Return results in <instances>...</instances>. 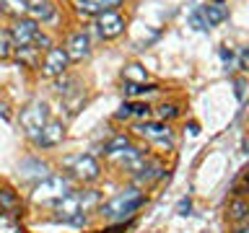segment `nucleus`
Segmentation results:
<instances>
[{"mask_svg":"<svg viewBox=\"0 0 249 233\" xmlns=\"http://www.w3.org/2000/svg\"><path fill=\"white\" fill-rule=\"evenodd\" d=\"M233 85H236V99L241 101V99H244V88H247V83H244V81H236Z\"/></svg>","mask_w":249,"mask_h":233,"instance_id":"nucleus-29","label":"nucleus"},{"mask_svg":"<svg viewBox=\"0 0 249 233\" xmlns=\"http://www.w3.org/2000/svg\"><path fill=\"white\" fill-rule=\"evenodd\" d=\"M236 233H249V225H241V228H239Z\"/></svg>","mask_w":249,"mask_h":233,"instance_id":"nucleus-31","label":"nucleus"},{"mask_svg":"<svg viewBox=\"0 0 249 233\" xmlns=\"http://www.w3.org/2000/svg\"><path fill=\"white\" fill-rule=\"evenodd\" d=\"M70 171H73V176L81 179V182H96L99 174H101V166L93 155H78V158L70 161Z\"/></svg>","mask_w":249,"mask_h":233,"instance_id":"nucleus-9","label":"nucleus"},{"mask_svg":"<svg viewBox=\"0 0 249 233\" xmlns=\"http://www.w3.org/2000/svg\"><path fill=\"white\" fill-rule=\"evenodd\" d=\"M159 176H163L161 163H145V168L140 171V174H135V179L140 184H148V182H153V179H159Z\"/></svg>","mask_w":249,"mask_h":233,"instance_id":"nucleus-21","label":"nucleus"},{"mask_svg":"<svg viewBox=\"0 0 249 233\" xmlns=\"http://www.w3.org/2000/svg\"><path fill=\"white\" fill-rule=\"evenodd\" d=\"M8 34H11L16 47H29V44H34V36L39 34V23L31 21L29 16H23V18H13Z\"/></svg>","mask_w":249,"mask_h":233,"instance_id":"nucleus-7","label":"nucleus"},{"mask_svg":"<svg viewBox=\"0 0 249 233\" xmlns=\"http://www.w3.org/2000/svg\"><path fill=\"white\" fill-rule=\"evenodd\" d=\"M221 60L226 62V65H231V62H233V52L231 50H221Z\"/></svg>","mask_w":249,"mask_h":233,"instance_id":"nucleus-30","label":"nucleus"},{"mask_svg":"<svg viewBox=\"0 0 249 233\" xmlns=\"http://www.w3.org/2000/svg\"><path fill=\"white\" fill-rule=\"evenodd\" d=\"M0 13L11 18H23L26 16V0H0Z\"/></svg>","mask_w":249,"mask_h":233,"instance_id":"nucleus-18","label":"nucleus"},{"mask_svg":"<svg viewBox=\"0 0 249 233\" xmlns=\"http://www.w3.org/2000/svg\"><path fill=\"white\" fill-rule=\"evenodd\" d=\"M229 217H231L233 223H244L247 217H249V202L247 200H231Z\"/></svg>","mask_w":249,"mask_h":233,"instance_id":"nucleus-19","label":"nucleus"},{"mask_svg":"<svg viewBox=\"0 0 249 233\" xmlns=\"http://www.w3.org/2000/svg\"><path fill=\"white\" fill-rule=\"evenodd\" d=\"M226 18H229L226 5L208 3V5H202V8H197V11L192 13V26L205 31V29H213V26H218V23H223Z\"/></svg>","mask_w":249,"mask_h":233,"instance_id":"nucleus-6","label":"nucleus"},{"mask_svg":"<svg viewBox=\"0 0 249 233\" xmlns=\"http://www.w3.org/2000/svg\"><path fill=\"white\" fill-rule=\"evenodd\" d=\"M202 233H208V231H202Z\"/></svg>","mask_w":249,"mask_h":233,"instance_id":"nucleus-32","label":"nucleus"},{"mask_svg":"<svg viewBox=\"0 0 249 233\" xmlns=\"http://www.w3.org/2000/svg\"><path fill=\"white\" fill-rule=\"evenodd\" d=\"M130 145V140L124 137V135H120V137H112L109 143L104 145V153L109 155V153H114V150H122V148H127Z\"/></svg>","mask_w":249,"mask_h":233,"instance_id":"nucleus-25","label":"nucleus"},{"mask_svg":"<svg viewBox=\"0 0 249 233\" xmlns=\"http://www.w3.org/2000/svg\"><path fill=\"white\" fill-rule=\"evenodd\" d=\"M0 213H3V210H0Z\"/></svg>","mask_w":249,"mask_h":233,"instance_id":"nucleus-33","label":"nucleus"},{"mask_svg":"<svg viewBox=\"0 0 249 233\" xmlns=\"http://www.w3.org/2000/svg\"><path fill=\"white\" fill-rule=\"evenodd\" d=\"M148 116L151 114V106L148 104H140V101H135V104H122L120 112H117V119H124V116Z\"/></svg>","mask_w":249,"mask_h":233,"instance_id":"nucleus-20","label":"nucleus"},{"mask_svg":"<svg viewBox=\"0 0 249 233\" xmlns=\"http://www.w3.org/2000/svg\"><path fill=\"white\" fill-rule=\"evenodd\" d=\"M107 158L112 161L114 166H120V168H124V171H130V174H140V171L145 168V163H148L145 153L140 150V148H135V145H127V148H122V150L109 153Z\"/></svg>","mask_w":249,"mask_h":233,"instance_id":"nucleus-5","label":"nucleus"},{"mask_svg":"<svg viewBox=\"0 0 249 233\" xmlns=\"http://www.w3.org/2000/svg\"><path fill=\"white\" fill-rule=\"evenodd\" d=\"M13 57L18 60L21 65H26V67H36V65H39V57H42V52H39L34 44H29V47H16V50H13Z\"/></svg>","mask_w":249,"mask_h":233,"instance_id":"nucleus-16","label":"nucleus"},{"mask_svg":"<svg viewBox=\"0 0 249 233\" xmlns=\"http://www.w3.org/2000/svg\"><path fill=\"white\" fill-rule=\"evenodd\" d=\"M156 114H159V119H174V116H179L182 112H179V106L177 104H161L159 109H156Z\"/></svg>","mask_w":249,"mask_h":233,"instance_id":"nucleus-23","label":"nucleus"},{"mask_svg":"<svg viewBox=\"0 0 249 233\" xmlns=\"http://www.w3.org/2000/svg\"><path fill=\"white\" fill-rule=\"evenodd\" d=\"M62 137H65V124L57 122V119H50L31 140H34L39 148H54V145L62 143Z\"/></svg>","mask_w":249,"mask_h":233,"instance_id":"nucleus-10","label":"nucleus"},{"mask_svg":"<svg viewBox=\"0 0 249 233\" xmlns=\"http://www.w3.org/2000/svg\"><path fill=\"white\" fill-rule=\"evenodd\" d=\"M16 205H18V200H16V194L13 192H8V189H0V210H16Z\"/></svg>","mask_w":249,"mask_h":233,"instance_id":"nucleus-24","label":"nucleus"},{"mask_svg":"<svg viewBox=\"0 0 249 233\" xmlns=\"http://www.w3.org/2000/svg\"><path fill=\"white\" fill-rule=\"evenodd\" d=\"M62 50H65L70 62H81L83 57H89V54H91V42H89V36H86L83 31H75V34L68 36V42H65Z\"/></svg>","mask_w":249,"mask_h":233,"instance_id":"nucleus-12","label":"nucleus"},{"mask_svg":"<svg viewBox=\"0 0 249 233\" xmlns=\"http://www.w3.org/2000/svg\"><path fill=\"white\" fill-rule=\"evenodd\" d=\"M140 205H143V192L140 189H124V192L117 194V197L109 200L107 205H101L99 213L104 217H112V220H122V217H127L130 213H135Z\"/></svg>","mask_w":249,"mask_h":233,"instance_id":"nucleus-2","label":"nucleus"},{"mask_svg":"<svg viewBox=\"0 0 249 233\" xmlns=\"http://www.w3.org/2000/svg\"><path fill=\"white\" fill-rule=\"evenodd\" d=\"M26 16L31 21H50L54 16V3L52 0H26Z\"/></svg>","mask_w":249,"mask_h":233,"instance_id":"nucleus-14","label":"nucleus"},{"mask_svg":"<svg viewBox=\"0 0 249 233\" xmlns=\"http://www.w3.org/2000/svg\"><path fill=\"white\" fill-rule=\"evenodd\" d=\"M21 171H23V179H39V182L50 176V174H47L50 166H47V163H39V161H23Z\"/></svg>","mask_w":249,"mask_h":233,"instance_id":"nucleus-17","label":"nucleus"},{"mask_svg":"<svg viewBox=\"0 0 249 233\" xmlns=\"http://www.w3.org/2000/svg\"><path fill=\"white\" fill-rule=\"evenodd\" d=\"M13 50H16V44H13L11 34H8V31H0V60L13 57Z\"/></svg>","mask_w":249,"mask_h":233,"instance_id":"nucleus-22","label":"nucleus"},{"mask_svg":"<svg viewBox=\"0 0 249 233\" xmlns=\"http://www.w3.org/2000/svg\"><path fill=\"white\" fill-rule=\"evenodd\" d=\"M68 192H73V184H70L68 176H47L34 186V194H31V197H34V202H50V200L57 202L60 197H65Z\"/></svg>","mask_w":249,"mask_h":233,"instance_id":"nucleus-3","label":"nucleus"},{"mask_svg":"<svg viewBox=\"0 0 249 233\" xmlns=\"http://www.w3.org/2000/svg\"><path fill=\"white\" fill-rule=\"evenodd\" d=\"M190 207H192L190 197H184V200H179V205H177V213H179V215H190Z\"/></svg>","mask_w":249,"mask_h":233,"instance_id":"nucleus-28","label":"nucleus"},{"mask_svg":"<svg viewBox=\"0 0 249 233\" xmlns=\"http://www.w3.org/2000/svg\"><path fill=\"white\" fill-rule=\"evenodd\" d=\"M101 194L96 189H83V192H68L65 197H60L54 202V213H57L60 220H70L75 215H86L89 210H93L99 205Z\"/></svg>","mask_w":249,"mask_h":233,"instance_id":"nucleus-1","label":"nucleus"},{"mask_svg":"<svg viewBox=\"0 0 249 233\" xmlns=\"http://www.w3.org/2000/svg\"><path fill=\"white\" fill-rule=\"evenodd\" d=\"M68 67H70V60H68V54H65L62 47H52V50H47L44 60H42V75L60 78V75L68 73Z\"/></svg>","mask_w":249,"mask_h":233,"instance_id":"nucleus-8","label":"nucleus"},{"mask_svg":"<svg viewBox=\"0 0 249 233\" xmlns=\"http://www.w3.org/2000/svg\"><path fill=\"white\" fill-rule=\"evenodd\" d=\"M96 31L101 39H114L124 31V18L117 11L101 13V16H96Z\"/></svg>","mask_w":249,"mask_h":233,"instance_id":"nucleus-11","label":"nucleus"},{"mask_svg":"<svg viewBox=\"0 0 249 233\" xmlns=\"http://www.w3.org/2000/svg\"><path fill=\"white\" fill-rule=\"evenodd\" d=\"M117 5H122V0H78V11L89 16H101L114 11Z\"/></svg>","mask_w":249,"mask_h":233,"instance_id":"nucleus-15","label":"nucleus"},{"mask_svg":"<svg viewBox=\"0 0 249 233\" xmlns=\"http://www.w3.org/2000/svg\"><path fill=\"white\" fill-rule=\"evenodd\" d=\"M132 130H135V135L145 137V140H156V143H166L171 137V130L166 122H140Z\"/></svg>","mask_w":249,"mask_h":233,"instance_id":"nucleus-13","label":"nucleus"},{"mask_svg":"<svg viewBox=\"0 0 249 233\" xmlns=\"http://www.w3.org/2000/svg\"><path fill=\"white\" fill-rule=\"evenodd\" d=\"M124 81L127 83H132V81L145 83V73L140 70V65H130V67H124Z\"/></svg>","mask_w":249,"mask_h":233,"instance_id":"nucleus-26","label":"nucleus"},{"mask_svg":"<svg viewBox=\"0 0 249 233\" xmlns=\"http://www.w3.org/2000/svg\"><path fill=\"white\" fill-rule=\"evenodd\" d=\"M47 122H50V106H47L44 101H31V104L21 112V127L29 137H34Z\"/></svg>","mask_w":249,"mask_h":233,"instance_id":"nucleus-4","label":"nucleus"},{"mask_svg":"<svg viewBox=\"0 0 249 233\" xmlns=\"http://www.w3.org/2000/svg\"><path fill=\"white\" fill-rule=\"evenodd\" d=\"M34 47H36L39 52H42V50L47 52V50H52V39L47 36V34H42V31H39V34L34 36Z\"/></svg>","mask_w":249,"mask_h":233,"instance_id":"nucleus-27","label":"nucleus"}]
</instances>
